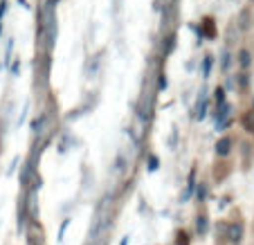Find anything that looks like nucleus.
I'll list each match as a JSON object with an SVG mask.
<instances>
[{"label":"nucleus","instance_id":"obj_3","mask_svg":"<svg viewBox=\"0 0 254 245\" xmlns=\"http://www.w3.org/2000/svg\"><path fill=\"white\" fill-rule=\"evenodd\" d=\"M239 59H241V65H243V67L250 65V52H245V50H243V52L239 54Z\"/></svg>","mask_w":254,"mask_h":245},{"label":"nucleus","instance_id":"obj_1","mask_svg":"<svg viewBox=\"0 0 254 245\" xmlns=\"http://www.w3.org/2000/svg\"><path fill=\"white\" fill-rule=\"evenodd\" d=\"M230 146H232V142H230V139H221V142H218V146H216V151H218V153H221V155H227V153H230Z\"/></svg>","mask_w":254,"mask_h":245},{"label":"nucleus","instance_id":"obj_4","mask_svg":"<svg viewBox=\"0 0 254 245\" xmlns=\"http://www.w3.org/2000/svg\"><path fill=\"white\" fill-rule=\"evenodd\" d=\"M205 227H207L205 218H200V221H198V230H200V232H205Z\"/></svg>","mask_w":254,"mask_h":245},{"label":"nucleus","instance_id":"obj_2","mask_svg":"<svg viewBox=\"0 0 254 245\" xmlns=\"http://www.w3.org/2000/svg\"><path fill=\"white\" fill-rule=\"evenodd\" d=\"M241 232H243V230H241V225H232L230 227V241L239 243V241H241Z\"/></svg>","mask_w":254,"mask_h":245}]
</instances>
